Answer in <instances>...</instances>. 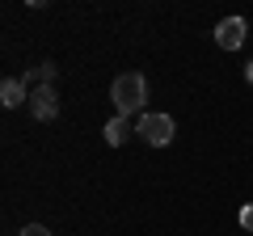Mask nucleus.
I'll list each match as a JSON object with an SVG mask.
<instances>
[{"instance_id": "f257e3e1", "label": "nucleus", "mask_w": 253, "mask_h": 236, "mask_svg": "<svg viewBox=\"0 0 253 236\" xmlns=\"http://www.w3.org/2000/svg\"><path fill=\"white\" fill-rule=\"evenodd\" d=\"M110 101H114V110H118L123 118L139 114L144 101H148V80H144L139 72H123L114 84H110Z\"/></svg>"}, {"instance_id": "f03ea898", "label": "nucleus", "mask_w": 253, "mask_h": 236, "mask_svg": "<svg viewBox=\"0 0 253 236\" xmlns=\"http://www.w3.org/2000/svg\"><path fill=\"white\" fill-rule=\"evenodd\" d=\"M135 135L144 139V144H152V148H165V144H173L177 127H173V118H169V114H139Z\"/></svg>"}, {"instance_id": "7ed1b4c3", "label": "nucleus", "mask_w": 253, "mask_h": 236, "mask_svg": "<svg viewBox=\"0 0 253 236\" xmlns=\"http://www.w3.org/2000/svg\"><path fill=\"white\" fill-rule=\"evenodd\" d=\"M245 34H249V21H245V17H224L215 26V42L224 46V51H241Z\"/></svg>"}, {"instance_id": "20e7f679", "label": "nucleus", "mask_w": 253, "mask_h": 236, "mask_svg": "<svg viewBox=\"0 0 253 236\" xmlns=\"http://www.w3.org/2000/svg\"><path fill=\"white\" fill-rule=\"evenodd\" d=\"M30 114H34L38 122H51V118L59 114V93H55L51 84H42V89H30Z\"/></svg>"}, {"instance_id": "39448f33", "label": "nucleus", "mask_w": 253, "mask_h": 236, "mask_svg": "<svg viewBox=\"0 0 253 236\" xmlns=\"http://www.w3.org/2000/svg\"><path fill=\"white\" fill-rule=\"evenodd\" d=\"M0 101H4V106H21V101H30V89H26V80H17V76H9V80L0 84Z\"/></svg>"}, {"instance_id": "423d86ee", "label": "nucleus", "mask_w": 253, "mask_h": 236, "mask_svg": "<svg viewBox=\"0 0 253 236\" xmlns=\"http://www.w3.org/2000/svg\"><path fill=\"white\" fill-rule=\"evenodd\" d=\"M101 135H106V144H110V148H123V144H126V135H131V127H126V118H123V114H114L106 127H101Z\"/></svg>"}, {"instance_id": "0eeeda50", "label": "nucleus", "mask_w": 253, "mask_h": 236, "mask_svg": "<svg viewBox=\"0 0 253 236\" xmlns=\"http://www.w3.org/2000/svg\"><path fill=\"white\" fill-rule=\"evenodd\" d=\"M55 80V64H38V68H26V84H34V89H42V84Z\"/></svg>"}, {"instance_id": "6e6552de", "label": "nucleus", "mask_w": 253, "mask_h": 236, "mask_svg": "<svg viewBox=\"0 0 253 236\" xmlns=\"http://www.w3.org/2000/svg\"><path fill=\"white\" fill-rule=\"evenodd\" d=\"M241 228H245V232H253V202H245V207H241Z\"/></svg>"}, {"instance_id": "1a4fd4ad", "label": "nucleus", "mask_w": 253, "mask_h": 236, "mask_svg": "<svg viewBox=\"0 0 253 236\" xmlns=\"http://www.w3.org/2000/svg\"><path fill=\"white\" fill-rule=\"evenodd\" d=\"M17 236H51V232H46L42 224H26V228H21V232H17Z\"/></svg>"}, {"instance_id": "9d476101", "label": "nucleus", "mask_w": 253, "mask_h": 236, "mask_svg": "<svg viewBox=\"0 0 253 236\" xmlns=\"http://www.w3.org/2000/svg\"><path fill=\"white\" fill-rule=\"evenodd\" d=\"M245 80H253V64H245Z\"/></svg>"}]
</instances>
